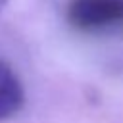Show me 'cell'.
<instances>
[{"mask_svg": "<svg viewBox=\"0 0 123 123\" xmlns=\"http://www.w3.org/2000/svg\"><path fill=\"white\" fill-rule=\"evenodd\" d=\"M8 2H10V0H0V15H2V12L6 10V6H8Z\"/></svg>", "mask_w": 123, "mask_h": 123, "instance_id": "cell-3", "label": "cell"}, {"mask_svg": "<svg viewBox=\"0 0 123 123\" xmlns=\"http://www.w3.org/2000/svg\"><path fill=\"white\" fill-rule=\"evenodd\" d=\"M25 104V90L17 73L0 60V123L12 119Z\"/></svg>", "mask_w": 123, "mask_h": 123, "instance_id": "cell-2", "label": "cell"}, {"mask_svg": "<svg viewBox=\"0 0 123 123\" xmlns=\"http://www.w3.org/2000/svg\"><path fill=\"white\" fill-rule=\"evenodd\" d=\"M67 23L83 33H104L123 27V0H69Z\"/></svg>", "mask_w": 123, "mask_h": 123, "instance_id": "cell-1", "label": "cell"}]
</instances>
